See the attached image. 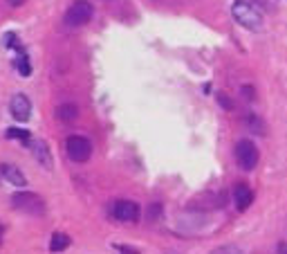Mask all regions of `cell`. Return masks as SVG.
<instances>
[{"mask_svg": "<svg viewBox=\"0 0 287 254\" xmlns=\"http://www.w3.org/2000/svg\"><path fill=\"white\" fill-rule=\"evenodd\" d=\"M7 137H18V140H22L27 146H29V142H31V140H29V133L22 131V128H9V131H7Z\"/></svg>", "mask_w": 287, "mask_h": 254, "instance_id": "cell-13", "label": "cell"}, {"mask_svg": "<svg viewBox=\"0 0 287 254\" xmlns=\"http://www.w3.org/2000/svg\"><path fill=\"white\" fill-rule=\"evenodd\" d=\"M2 178L7 182H11L13 187H25V173L20 171L18 167H13V164H2Z\"/></svg>", "mask_w": 287, "mask_h": 254, "instance_id": "cell-10", "label": "cell"}, {"mask_svg": "<svg viewBox=\"0 0 287 254\" xmlns=\"http://www.w3.org/2000/svg\"><path fill=\"white\" fill-rule=\"evenodd\" d=\"M233 153H236L238 167H240L242 171H254L256 164H258V158H260L258 146L251 140H240L236 144V149H233Z\"/></svg>", "mask_w": 287, "mask_h": 254, "instance_id": "cell-4", "label": "cell"}, {"mask_svg": "<svg viewBox=\"0 0 287 254\" xmlns=\"http://www.w3.org/2000/svg\"><path fill=\"white\" fill-rule=\"evenodd\" d=\"M56 119L58 122H63V124H72L76 117H79V106L76 104H61L56 108Z\"/></svg>", "mask_w": 287, "mask_h": 254, "instance_id": "cell-11", "label": "cell"}, {"mask_svg": "<svg viewBox=\"0 0 287 254\" xmlns=\"http://www.w3.org/2000/svg\"><path fill=\"white\" fill-rule=\"evenodd\" d=\"M0 178H2V167H0Z\"/></svg>", "mask_w": 287, "mask_h": 254, "instance_id": "cell-20", "label": "cell"}, {"mask_svg": "<svg viewBox=\"0 0 287 254\" xmlns=\"http://www.w3.org/2000/svg\"><path fill=\"white\" fill-rule=\"evenodd\" d=\"M233 203H236L238 212H247L249 205L254 203V191L247 185H236L233 187Z\"/></svg>", "mask_w": 287, "mask_h": 254, "instance_id": "cell-9", "label": "cell"}, {"mask_svg": "<svg viewBox=\"0 0 287 254\" xmlns=\"http://www.w3.org/2000/svg\"><path fill=\"white\" fill-rule=\"evenodd\" d=\"M9 110H11V117L16 119V122H27L31 115V101L27 95H22V92H18V95L11 97V101H9Z\"/></svg>", "mask_w": 287, "mask_h": 254, "instance_id": "cell-7", "label": "cell"}, {"mask_svg": "<svg viewBox=\"0 0 287 254\" xmlns=\"http://www.w3.org/2000/svg\"><path fill=\"white\" fill-rule=\"evenodd\" d=\"M72 239L65 234V232H54L52 239H49V252L58 254V252H65L67 248H70Z\"/></svg>", "mask_w": 287, "mask_h": 254, "instance_id": "cell-12", "label": "cell"}, {"mask_svg": "<svg viewBox=\"0 0 287 254\" xmlns=\"http://www.w3.org/2000/svg\"><path fill=\"white\" fill-rule=\"evenodd\" d=\"M18 70H20L22 77H29V74H31V68H29V61H27V54H20V59H18Z\"/></svg>", "mask_w": 287, "mask_h": 254, "instance_id": "cell-15", "label": "cell"}, {"mask_svg": "<svg viewBox=\"0 0 287 254\" xmlns=\"http://www.w3.org/2000/svg\"><path fill=\"white\" fill-rule=\"evenodd\" d=\"M29 149H31V155L36 158V162H38L43 169H52V167H54L52 151H49L47 142H43V140H31V142H29Z\"/></svg>", "mask_w": 287, "mask_h": 254, "instance_id": "cell-8", "label": "cell"}, {"mask_svg": "<svg viewBox=\"0 0 287 254\" xmlns=\"http://www.w3.org/2000/svg\"><path fill=\"white\" fill-rule=\"evenodd\" d=\"M22 2H25V0H7V5H9V7H13V9H16V7H20Z\"/></svg>", "mask_w": 287, "mask_h": 254, "instance_id": "cell-18", "label": "cell"}, {"mask_svg": "<svg viewBox=\"0 0 287 254\" xmlns=\"http://www.w3.org/2000/svg\"><path fill=\"white\" fill-rule=\"evenodd\" d=\"M65 153L72 162L83 164V162H88L90 155H92V142L85 135H70L65 140Z\"/></svg>", "mask_w": 287, "mask_h": 254, "instance_id": "cell-3", "label": "cell"}, {"mask_svg": "<svg viewBox=\"0 0 287 254\" xmlns=\"http://www.w3.org/2000/svg\"><path fill=\"white\" fill-rule=\"evenodd\" d=\"M11 205L16 209H20V212L29 214V216H43L45 214V203L43 198H40L38 194H34V191H18V194L11 196Z\"/></svg>", "mask_w": 287, "mask_h": 254, "instance_id": "cell-2", "label": "cell"}, {"mask_svg": "<svg viewBox=\"0 0 287 254\" xmlns=\"http://www.w3.org/2000/svg\"><path fill=\"white\" fill-rule=\"evenodd\" d=\"M242 95H245L247 99H251V97H254L256 92H254V88H251V86H245V88H242Z\"/></svg>", "mask_w": 287, "mask_h": 254, "instance_id": "cell-17", "label": "cell"}, {"mask_svg": "<svg viewBox=\"0 0 287 254\" xmlns=\"http://www.w3.org/2000/svg\"><path fill=\"white\" fill-rule=\"evenodd\" d=\"M211 254H242V252L236 245H220V248H215Z\"/></svg>", "mask_w": 287, "mask_h": 254, "instance_id": "cell-16", "label": "cell"}, {"mask_svg": "<svg viewBox=\"0 0 287 254\" xmlns=\"http://www.w3.org/2000/svg\"><path fill=\"white\" fill-rule=\"evenodd\" d=\"M94 16V7L90 5L88 0H76L74 5H70V9L65 11V25L70 27H83L92 20Z\"/></svg>", "mask_w": 287, "mask_h": 254, "instance_id": "cell-5", "label": "cell"}, {"mask_svg": "<svg viewBox=\"0 0 287 254\" xmlns=\"http://www.w3.org/2000/svg\"><path fill=\"white\" fill-rule=\"evenodd\" d=\"M278 254H287V243H278Z\"/></svg>", "mask_w": 287, "mask_h": 254, "instance_id": "cell-19", "label": "cell"}, {"mask_svg": "<svg viewBox=\"0 0 287 254\" xmlns=\"http://www.w3.org/2000/svg\"><path fill=\"white\" fill-rule=\"evenodd\" d=\"M231 16L245 29H251V32H260L263 29V11L254 2H249V0H236L231 5Z\"/></svg>", "mask_w": 287, "mask_h": 254, "instance_id": "cell-1", "label": "cell"}, {"mask_svg": "<svg viewBox=\"0 0 287 254\" xmlns=\"http://www.w3.org/2000/svg\"><path fill=\"white\" fill-rule=\"evenodd\" d=\"M161 212H164V207H161L159 203H152L150 207L146 209V216H148V221H157V218L161 216Z\"/></svg>", "mask_w": 287, "mask_h": 254, "instance_id": "cell-14", "label": "cell"}, {"mask_svg": "<svg viewBox=\"0 0 287 254\" xmlns=\"http://www.w3.org/2000/svg\"><path fill=\"white\" fill-rule=\"evenodd\" d=\"M112 216L119 223H137L142 218V209L133 200H115L112 205Z\"/></svg>", "mask_w": 287, "mask_h": 254, "instance_id": "cell-6", "label": "cell"}]
</instances>
